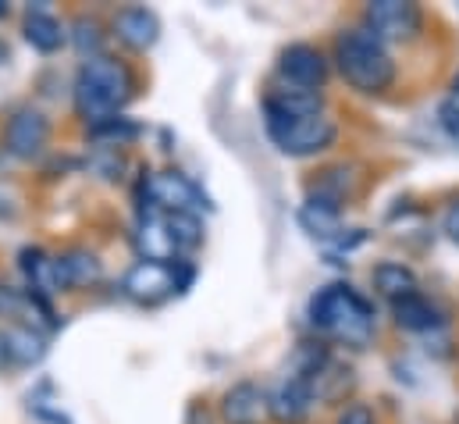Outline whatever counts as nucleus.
I'll return each instance as SVG.
<instances>
[{"label": "nucleus", "mask_w": 459, "mask_h": 424, "mask_svg": "<svg viewBox=\"0 0 459 424\" xmlns=\"http://www.w3.org/2000/svg\"><path fill=\"white\" fill-rule=\"evenodd\" d=\"M135 97V72L117 61L111 54L90 57L79 65L75 72V86H72V101L79 118H86L90 125L100 118L121 114V107Z\"/></svg>", "instance_id": "obj_1"}, {"label": "nucleus", "mask_w": 459, "mask_h": 424, "mask_svg": "<svg viewBox=\"0 0 459 424\" xmlns=\"http://www.w3.org/2000/svg\"><path fill=\"white\" fill-rule=\"evenodd\" d=\"M310 321L328 339L342 342L349 349H363L374 339V307L345 282H332L314 293L310 300Z\"/></svg>", "instance_id": "obj_2"}, {"label": "nucleus", "mask_w": 459, "mask_h": 424, "mask_svg": "<svg viewBox=\"0 0 459 424\" xmlns=\"http://www.w3.org/2000/svg\"><path fill=\"white\" fill-rule=\"evenodd\" d=\"M335 65H339L345 83L356 93H367V97L388 93L392 83H395V61L388 54V47L377 36H370L367 29L339 32V40H335Z\"/></svg>", "instance_id": "obj_3"}, {"label": "nucleus", "mask_w": 459, "mask_h": 424, "mask_svg": "<svg viewBox=\"0 0 459 424\" xmlns=\"http://www.w3.org/2000/svg\"><path fill=\"white\" fill-rule=\"evenodd\" d=\"M264 125H267L271 143L281 154H289V157L325 154L339 139V125L325 110L321 114H278V110H264Z\"/></svg>", "instance_id": "obj_4"}, {"label": "nucleus", "mask_w": 459, "mask_h": 424, "mask_svg": "<svg viewBox=\"0 0 459 424\" xmlns=\"http://www.w3.org/2000/svg\"><path fill=\"white\" fill-rule=\"evenodd\" d=\"M193 286V264L189 261H135L125 278H121V293L139 304V307H160L171 296H182Z\"/></svg>", "instance_id": "obj_5"}, {"label": "nucleus", "mask_w": 459, "mask_h": 424, "mask_svg": "<svg viewBox=\"0 0 459 424\" xmlns=\"http://www.w3.org/2000/svg\"><path fill=\"white\" fill-rule=\"evenodd\" d=\"M363 29L381 43H413L424 29V11L413 0H374L363 11Z\"/></svg>", "instance_id": "obj_6"}, {"label": "nucleus", "mask_w": 459, "mask_h": 424, "mask_svg": "<svg viewBox=\"0 0 459 424\" xmlns=\"http://www.w3.org/2000/svg\"><path fill=\"white\" fill-rule=\"evenodd\" d=\"M50 143V121L36 107H18L4 128V150L18 161H36Z\"/></svg>", "instance_id": "obj_7"}, {"label": "nucleus", "mask_w": 459, "mask_h": 424, "mask_svg": "<svg viewBox=\"0 0 459 424\" xmlns=\"http://www.w3.org/2000/svg\"><path fill=\"white\" fill-rule=\"evenodd\" d=\"M278 75L285 79V86L321 90L328 83V57L310 43H289L278 57Z\"/></svg>", "instance_id": "obj_8"}, {"label": "nucleus", "mask_w": 459, "mask_h": 424, "mask_svg": "<svg viewBox=\"0 0 459 424\" xmlns=\"http://www.w3.org/2000/svg\"><path fill=\"white\" fill-rule=\"evenodd\" d=\"M111 29H115L117 43L135 50V54H146L160 40V18L150 7H139V4L121 7L115 14V22H111Z\"/></svg>", "instance_id": "obj_9"}, {"label": "nucleus", "mask_w": 459, "mask_h": 424, "mask_svg": "<svg viewBox=\"0 0 459 424\" xmlns=\"http://www.w3.org/2000/svg\"><path fill=\"white\" fill-rule=\"evenodd\" d=\"M100 278H104V264L90 250H68V253H57L54 257V289L57 293L90 289Z\"/></svg>", "instance_id": "obj_10"}, {"label": "nucleus", "mask_w": 459, "mask_h": 424, "mask_svg": "<svg viewBox=\"0 0 459 424\" xmlns=\"http://www.w3.org/2000/svg\"><path fill=\"white\" fill-rule=\"evenodd\" d=\"M267 407H271V418L278 424H303L310 407H314V385L307 378L285 375V382L267 396Z\"/></svg>", "instance_id": "obj_11"}, {"label": "nucleus", "mask_w": 459, "mask_h": 424, "mask_svg": "<svg viewBox=\"0 0 459 424\" xmlns=\"http://www.w3.org/2000/svg\"><path fill=\"white\" fill-rule=\"evenodd\" d=\"M267 414H271V407L256 382H235L221 396V418L229 424H264Z\"/></svg>", "instance_id": "obj_12"}, {"label": "nucleus", "mask_w": 459, "mask_h": 424, "mask_svg": "<svg viewBox=\"0 0 459 424\" xmlns=\"http://www.w3.org/2000/svg\"><path fill=\"white\" fill-rule=\"evenodd\" d=\"M132 243H135V250H139L143 261H160V264L178 261V257H175V246H171V239H168V232H164V214L160 211L139 214V228H135V235H132Z\"/></svg>", "instance_id": "obj_13"}, {"label": "nucleus", "mask_w": 459, "mask_h": 424, "mask_svg": "<svg viewBox=\"0 0 459 424\" xmlns=\"http://www.w3.org/2000/svg\"><path fill=\"white\" fill-rule=\"evenodd\" d=\"M392 318L406 331H435L446 324V311L435 300H428L424 293H413V296L392 304Z\"/></svg>", "instance_id": "obj_14"}, {"label": "nucleus", "mask_w": 459, "mask_h": 424, "mask_svg": "<svg viewBox=\"0 0 459 424\" xmlns=\"http://www.w3.org/2000/svg\"><path fill=\"white\" fill-rule=\"evenodd\" d=\"M22 32H25V43L32 50H39V54H57L65 47V25L50 11H43V7H29L25 11Z\"/></svg>", "instance_id": "obj_15"}, {"label": "nucleus", "mask_w": 459, "mask_h": 424, "mask_svg": "<svg viewBox=\"0 0 459 424\" xmlns=\"http://www.w3.org/2000/svg\"><path fill=\"white\" fill-rule=\"evenodd\" d=\"M370 282H374V289H377L385 300H392V304H399V300L420 293V282H417L413 268H406V264H399V261H381V264L370 271Z\"/></svg>", "instance_id": "obj_16"}, {"label": "nucleus", "mask_w": 459, "mask_h": 424, "mask_svg": "<svg viewBox=\"0 0 459 424\" xmlns=\"http://www.w3.org/2000/svg\"><path fill=\"white\" fill-rule=\"evenodd\" d=\"M4 339H7V353L14 367H32L47 357V335L32 324H7Z\"/></svg>", "instance_id": "obj_17"}, {"label": "nucleus", "mask_w": 459, "mask_h": 424, "mask_svg": "<svg viewBox=\"0 0 459 424\" xmlns=\"http://www.w3.org/2000/svg\"><path fill=\"white\" fill-rule=\"evenodd\" d=\"M299 225L314 239H321V243H339L342 239V211L332 208V204H325V200L307 197V204L299 208Z\"/></svg>", "instance_id": "obj_18"}, {"label": "nucleus", "mask_w": 459, "mask_h": 424, "mask_svg": "<svg viewBox=\"0 0 459 424\" xmlns=\"http://www.w3.org/2000/svg\"><path fill=\"white\" fill-rule=\"evenodd\" d=\"M164 232L175 246V257L204 246V217L196 211H168L164 214Z\"/></svg>", "instance_id": "obj_19"}, {"label": "nucleus", "mask_w": 459, "mask_h": 424, "mask_svg": "<svg viewBox=\"0 0 459 424\" xmlns=\"http://www.w3.org/2000/svg\"><path fill=\"white\" fill-rule=\"evenodd\" d=\"M18 268H22V275H25V289L43 293V296L57 293V289H54V257H50L47 250H39V246H22V250H18Z\"/></svg>", "instance_id": "obj_20"}, {"label": "nucleus", "mask_w": 459, "mask_h": 424, "mask_svg": "<svg viewBox=\"0 0 459 424\" xmlns=\"http://www.w3.org/2000/svg\"><path fill=\"white\" fill-rule=\"evenodd\" d=\"M325 97L321 90H299V86H278L264 97V110H278V114H321Z\"/></svg>", "instance_id": "obj_21"}, {"label": "nucleus", "mask_w": 459, "mask_h": 424, "mask_svg": "<svg viewBox=\"0 0 459 424\" xmlns=\"http://www.w3.org/2000/svg\"><path fill=\"white\" fill-rule=\"evenodd\" d=\"M314 400H321V403H339L345 400L349 393H352V385H356V378H352V367L349 364H339L335 357L314 375Z\"/></svg>", "instance_id": "obj_22"}, {"label": "nucleus", "mask_w": 459, "mask_h": 424, "mask_svg": "<svg viewBox=\"0 0 459 424\" xmlns=\"http://www.w3.org/2000/svg\"><path fill=\"white\" fill-rule=\"evenodd\" d=\"M139 132L143 128L125 114H111V118H100V121L90 125V139H97L104 146H125V143L139 139Z\"/></svg>", "instance_id": "obj_23"}, {"label": "nucleus", "mask_w": 459, "mask_h": 424, "mask_svg": "<svg viewBox=\"0 0 459 424\" xmlns=\"http://www.w3.org/2000/svg\"><path fill=\"white\" fill-rule=\"evenodd\" d=\"M72 43H75V50L90 61V57H100V54H104L108 32H104V25H100L93 14H82V18H75V25H72Z\"/></svg>", "instance_id": "obj_24"}, {"label": "nucleus", "mask_w": 459, "mask_h": 424, "mask_svg": "<svg viewBox=\"0 0 459 424\" xmlns=\"http://www.w3.org/2000/svg\"><path fill=\"white\" fill-rule=\"evenodd\" d=\"M93 168L108 179V182H117L121 179V168H125V157L117 146H100V154L93 157Z\"/></svg>", "instance_id": "obj_25"}, {"label": "nucleus", "mask_w": 459, "mask_h": 424, "mask_svg": "<svg viewBox=\"0 0 459 424\" xmlns=\"http://www.w3.org/2000/svg\"><path fill=\"white\" fill-rule=\"evenodd\" d=\"M335 424H377V421H374L370 407H363V403H349L342 414H339V421Z\"/></svg>", "instance_id": "obj_26"}, {"label": "nucleus", "mask_w": 459, "mask_h": 424, "mask_svg": "<svg viewBox=\"0 0 459 424\" xmlns=\"http://www.w3.org/2000/svg\"><path fill=\"white\" fill-rule=\"evenodd\" d=\"M442 228H446V235L459 246V200H453V204L446 208V214H442Z\"/></svg>", "instance_id": "obj_27"}, {"label": "nucleus", "mask_w": 459, "mask_h": 424, "mask_svg": "<svg viewBox=\"0 0 459 424\" xmlns=\"http://www.w3.org/2000/svg\"><path fill=\"white\" fill-rule=\"evenodd\" d=\"M4 367H11V353H7V339H4V331H0V371Z\"/></svg>", "instance_id": "obj_28"}, {"label": "nucleus", "mask_w": 459, "mask_h": 424, "mask_svg": "<svg viewBox=\"0 0 459 424\" xmlns=\"http://www.w3.org/2000/svg\"><path fill=\"white\" fill-rule=\"evenodd\" d=\"M0 18H7V4L4 0H0Z\"/></svg>", "instance_id": "obj_29"}, {"label": "nucleus", "mask_w": 459, "mask_h": 424, "mask_svg": "<svg viewBox=\"0 0 459 424\" xmlns=\"http://www.w3.org/2000/svg\"><path fill=\"white\" fill-rule=\"evenodd\" d=\"M4 57H7V47H4V43H0V61H4Z\"/></svg>", "instance_id": "obj_30"}]
</instances>
